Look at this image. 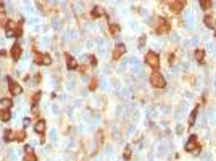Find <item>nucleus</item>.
<instances>
[{"label":"nucleus","mask_w":216,"mask_h":161,"mask_svg":"<svg viewBox=\"0 0 216 161\" xmlns=\"http://www.w3.org/2000/svg\"><path fill=\"white\" fill-rule=\"evenodd\" d=\"M65 58H66V66H68V69H77V61L70 55V53H65Z\"/></svg>","instance_id":"obj_10"},{"label":"nucleus","mask_w":216,"mask_h":161,"mask_svg":"<svg viewBox=\"0 0 216 161\" xmlns=\"http://www.w3.org/2000/svg\"><path fill=\"white\" fill-rule=\"evenodd\" d=\"M5 23H7V15H5V10H2L0 11V24L5 26Z\"/></svg>","instance_id":"obj_28"},{"label":"nucleus","mask_w":216,"mask_h":161,"mask_svg":"<svg viewBox=\"0 0 216 161\" xmlns=\"http://www.w3.org/2000/svg\"><path fill=\"white\" fill-rule=\"evenodd\" d=\"M23 124H24V126H29V124H31V119H29V118H24V121H23Z\"/></svg>","instance_id":"obj_32"},{"label":"nucleus","mask_w":216,"mask_h":161,"mask_svg":"<svg viewBox=\"0 0 216 161\" xmlns=\"http://www.w3.org/2000/svg\"><path fill=\"white\" fill-rule=\"evenodd\" d=\"M95 139H97V145H98V147H102L103 142H105V134H103V130H102V129H98L97 132H95Z\"/></svg>","instance_id":"obj_16"},{"label":"nucleus","mask_w":216,"mask_h":161,"mask_svg":"<svg viewBox=\"0 0 216 161\" xmlns=\"http://www.w3.org/2000/svg\"><path fill=\"white\" fill-rule=\"evenodd\" d=\"M155 31H157V34H160V35L168 34V32L171 31V24H169V21H168L166 18H157Z\"/></svg>","instance_id":"obj_4"},{"label":"nucleus","mask_w":216,"mask_h":161,"mask_svg":"<svg viewBox=\"0 0 216 161\" xmlns=\"http://www.w3.org/2000/svg\"><path fill=\"white\" fill-rule=\"evenodd\" d=\"M24 151H26V153H31V151H32V148H31V147H29V145H26V148H24Z\"/></svg>","instance_id":"obj_33"},{"label":"nucleus","mask_w":216,"mask_h":161,"mask_svg":"<svg viewBox=\"0 0 216 161\" xmlns=\"http://www.w3.org/2000/svg\"><path fill=\"white\" fill-rule=\"evenodd\" d=\"M124 53H126V45L124 44H118L115 47V50H113V60H119Z\"/></svg>","instance_id":"obj_8"},{"label":"nucleus","mask_w":216,"mask_h":161,"mask_svg":"<svg viewBox=\"0 0 216 161\" xmlns=\"http://www.w3.org/2000/svg\"><path fill=\"white\" fill-rule=\"evenodd\" d=\"M97 84H98V82H97V79H95V77H92L91 84H89V90H91V92H94L95 89H97Z\"/></svg>","instance_id":"obj_27"},{"label":"nucleus","mask_w":216,"mask_h":161,"mask_svg":"<svg viewBox=\"0 0 216 161\" xmlns=\"http://www.w3.org/2000/svg\"><path fill=\"white\" fill-rule=\"evenodd\" d=\"M23 161H37V158H36L34 151H31V153H26V156L23 158Z\"/></svg>","instance_id":"obj_26"},{"label":"nucleus","mask_w":216,"mask_h":161,"mask_svg":"<svg viewBox=\"0 0 216 161\" xmlns=\"http://www.w3.org/2000/svg\"><path fill=\"white\" fill-rule=\"evenodd\" d=\"M185 7V2H182V0H178V2H169V10L173 11L174 15L181 13L182 10H184Z\"/></svg>","instance_id":"obj_7"},{"label":"nucleus","mask_w":216,"mask_h":161,"mask_svg":"<svg viewBox=\"0 0 216 161\" xmlns=\"http://www.w3.org/2000/svg\"><path fill=\"white\" fill-rule=\"evenodd\" d=\"M34 63L39 66H50L52 65V58H50L49 53H40L36 50L34 52Z\"/></svg>","instance_id":"obj_5"},{"label":"nucleus","mask_w":216,"mask_h":161,"mask_svg":"<svg viewBox=\"0 0 216 161\" xmlns=\"http://www.w3.org/2000/svg\"><path fill=\"white\" fill-rule=\"evenodd\" d=\"M200 7H202V10H210L211 8V2L210 0H200Z\"/></svg>","instance_id":"obj_25"},{"label":"nucleus","mask_w":216,"mask_h":161,"mask_svg":"<svg viewBox=\"0 0 216 161\" xmlns=\"http://www.w3.org/2000/svg\"><path fill=\"white\" fill-rule=\"evenodd\" d=\"M3 28L7 29V32H15L18 29V24L15 21H11V19H7V23H5Z\"/></svg>","instance_id":"obj_14"},{"label":"nucleus","mask_w":216,"mask_h":161,"mask_svg":"<svg viewBox=\"0 0 216 161\" xmlns=\"http://www.w3.org/2000/svg\"><path fill=\"white\" fill-rule=\"evenodd\" d=\"M105 15V10L102 7H95L94 10H92V13H91V16L92 18H100V16H103Z\"/></svg>","instance_id":"obj_17"},{"label":"nucleus","mask_w":216,"mask_h":161,"mask_svg":"<svg viewBox=\"0 0 216 161\" xmlns=\"http://www.w3.org/2000/svg\"><path fill=\"white\" fill-rule=\"evenodd\" d=\"M7 55V52H5V50H0V56H5Z\"/></svg>","instance_id":"obj_35"},{"label":"nucleus","mask_w":216,"mask_h":161,"mask_svg":"<svg viewBox=\"0 0 216 161\" xmlns=\"http://www.w3.org/2000/svg\"><path fill=\"white\" fill-rule=\"evenodd\" d=\"M3 140H5V142H11V140H15V134L11 132L10 129H7L3 132Z\"/></svg>","instance_id":"obj_22"},{"label":"nucleus","mask_w":216,"mask_h":161,"mask_svg":"<svg viewBox=\"0 0 216 161\" xmlns=\"http://www.w3.org/2000/svg\"><path fill=\"white\" fill-rule=\"evenodd\" d=\"M21 53H23V49H21V45L20 44H13V47H11V58L15 60V61H18L20 60V56H21Z\"/></svg>","instance_id":"obj_9"},{"label":"nucleus","mask_w":216,"mask_h":161,"mask_svg":"<svg viewBox=\"0 0 216 161\" xmlns=\"http://www.w3.org/2000/svg\"><path fill=\"white\" fill-rule=\"evenodd\" d=\"M108 29H110L111 35H118V34H119V26L116 24V23H111V24L108 26Z\"/></svg>","instance_id":"obj_23"},{"label":"nucleus","mask_w":216,"mask_h":161,"mask_svg":"<svg viewBox=\"0 0 216 161\" xmlns=\"http://www.w3.org/2000/svg\"><path fill=\"white\" fill-rule=\"evenodd\" d=\"M203 23H205V26H206V28H210V29L215 28V18H213L210 13L205 15V18H203Z\"/></svg>","instance_id":"obj_13"},{"label":"nucleus","mask_w":216,"mask_h":161,"mask_svg":"<svg viewBox=\"0 0 216 161\" xmlns=\"http://www.w3.org/2000/svg\"><path fill=\"white\" fill-rule=\"evenodd\" d=\"M144 60H145V63L148 65L153 71H157L158 68H160V56H158L155 52H152V50L145 53V58H144Z\"/></svg>","instance_id":"obj_3"},{"label":"nucleus","mask_w":216,"mask_h":161,"mask_svg":"<svg viewBox=\"0 0 216 161\" xmlns=\"http://www.w3.org/2000/svg\"><path fill=\"white\" fill-rule=\"evenodd\" d=\"M144 44H145V35H142L139 40V47H144Z\"/></svg>","instance_id":"obj_31"},{"label":"nucleus","mask_w":216,"mask_h":161,"mask_svg":"<svg viewBox=\"0 0 216 161\" xmlns=\"http://www.w3.org/2000/svg\"><path fill=\"white\" fill-rule=\"evenodd\" d=\"M195 58H197V61H199L200 65L205 63V50H203V49H197L195 50Z\"/></svg>","instance_id":"obj_15"},{"label":"nucleus","mask_w":216,"mask_h":161,"mask_svg":"<svg viewBox=\"0 0 216 161\" xmlns=\"http://www.w3.org/2000/svg\"><path fill=\"white\" fill-rule=\"evenodd\" d=\"M34 130L37 134H40V135H44V132H45V121H44V119H39L37 123L34 124Z\"/></svg>","instance_id":"obj_11"},{"label":"nucleus","mask_w":216,"mask_h":161,"mask_svg":"<svg viewBox=\"0 0 216 161\" xmlns=\"http://www.w3.org/2000/svg\"><path fill=\"white\" fill-rule=\"evenodd\" d=\"M10 118H11V113H10V110H2V111H0V119H2L3 123L10 121Z\"/></svg>","instance_id":"obj_19"},{"label":"nucleus","mask_w":216,"mask_h":161,"mask_svg":"<svg viewBox=\"0 0 216 161\" xmlns=\"http://www.w3.org/2000/svg\"><path fill=\"white\" fill-rule=\"evenodd\" d=\"M197 115H199V105L195 106V108L192 110V113H190V116H189V127H192L194 124H195V119H197Z\"/></svg>","instance_id":"obj_12"},{"label":"nucleus","mask_w":216,"mask_h":161,"mask_svg":"<svg viewBox=\"0 0 216 161\" xmlns=\"http://www.w3.org/2000/svg\"><path fill=\"white\" fill-rule=\"evenodd\" d=\"M185 151H189V153H192V155H199L200 151H202V147H200V144H199L197 135L189 137V140L185 142Z\"/></svg>","instance_id":"obj_1"},{"label":"nucleus","mask_w":216,"mask_h":161,"mask_svg":"<svg viewBox=\"0 0 216 161\" xmlns=\"http://www.w3.org/2000/svg\"><path fill=\"white\" fill-rule=\"evenodd\" d=\"M7 80H8V89H10L11 95H20L21 92H23V87H21L18 82H15L13 79H10V77H7Z\"/></svg>","instance_id":"obj_6"},{"label":"nucleus","mask_w":216,"mask_h":161,"mask_svg":"<svg viewBox=\"0 0 216 161\" xmlns=\"http://www.w3.org/2000/svg\"><path fill=\"white\" fill-rule=\"evenodd\" d=\"M2 106H3V110H10L11 106H13V100L8 97H3L2 98Z\"/></svg>","instance_id":"obj_18"},{"label":"nucleus","mask_w":216,"mask_h":161,"mask_svg":"<svg viewBox=\"0 0 216 161\" xmlns=\"http://www.w3.org/2000/svg\"><path fill=\"white\" fill-rule=\"evenodd\" d=\"M15 140H16V142H24L26 140V132L24 130H16V132H15Z\"/></svg>","instance_id":"obj_20"},{"label":"nucleus","mask_w":216,"mask_h":161,"mask_svg":"<svg viewBox=\"0 0 216 161\" xmlns=\"http://www.w3.org/2000/svg\"><path fill=\"white\" fill-rule=\"evenodd\" d=\"M23 35V29H21V26H18V29L15 31V37H21Z\"/></svg>","instance_id":"obj_30"},{"label":"nucleus","mask_w":216,"mask_h":161,"mask_svg":"<svg viewBox=\"0 0 216 161\" xmlns=\"http://www.w3.org/2000/svg\"><path fill=\"white\" fill-rule=\"evenodd\" d=\"M150 84L155 89H164L166 87V79H164L163 74H160L158 71H153V73L150 74Z\"/></svg>","instance_id":"obj_2"},{"label":"nucleus","mask_w":216,"mask_h":161,"mask_svg":"<svg viewBox=\"0 0 216 161\" xmlns=\"http://www.w3.org/2000/svg\"><path fill=\"white\" fill-rule=\"evenodd\" d=\"M40 97H42V94H40V92H36V94L32 95V100H31L32 106H37V103H39V100H40Z\"/></svg>","instance_id":"obj_24"},{"label":"nucleus","mask_w":216,"mask_h":161,"mask_svg":"<svg viewBox=\"0 0 216 161\" xmlns=\"http://www.w3.org/2000/svg\"><path fill=\"white\" fill-rule=\"evenodd\" d=\"M174 63V55H169V65Z\"/></svg>","instance_id":"obj_34"},{"label":"nucleus","mask_w":216,"mask_h":161,"mask_svg":"<svg viewBox=\"0 0 216 161\" xmlns=\"http://www.w3.org/2000/svg\"><path fill=\"white\" fill-rule=\"evenodd\" d=\"M89 63H91V66H97V58H95L94 55H89Z\"/></svg>","instance_id":"obj_29"},{"label":"nucleus","mask_w":216,"mask_h":161,"mask_svg":"<svg viewBox=\"0 0 216 161\" xmlns=\"http://www.w3.org/2000/svg\"><path fill=\"white\" fill-rule=\"evenodd\" d=\"M131 156H132V147H131V145H126L123 158H124V160H131Z\"/></svg>","instance_id":"obj_21"}]
</instances>
